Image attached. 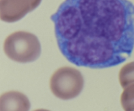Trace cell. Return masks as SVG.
I'll list each match as a JSON object with an SVG mask.
<instances>
[{
	"mask_svg": "<svg viewBox=\"0 0 134 111\" xmlns=\"http://www.w3.org/2000/svg\"><path fill=\"white\" fill-rule=\"evenodd\" d=\"M84 87L82 74L72 67H62L56 70L50 79L51 92L58 98L71 100L77 97Z\"/></svg>",
	"mask_w": 134,
	"mask_h": 111,
	"instance_id": "3957f363",
	"label": "cell"
},
{
	"mask_svg": "<svg viewBox=\"0 0 134 111\" xmlns=\"http://www.w3.org/2000/svg\"><path fill=\"white\" fill-rule=\"evenodd\" d=\"M119 82L123 88L134 84V61L126 64L119 71Z\"/></svg>",
	"mask_w": 134,
	"mask_h": 111,
	"instance_id": "8992f818",
	"label": "cell"
},
{
	"mask_svg": "<svg viewBox=\"0 0 134 111\" xmlns=\"http://www.w3.org/2000/svg\"><path fill=\"white\" fill-rule=\"evenodd\" d=\"M41 0H0V19L17 22L40 5Z\"/></svg>",
	"mask_w": 134,
	"mask_h": 111,
	"instance_id": "277c9868",
	"label": "cell"
},
{
	"mask_svg": "<svg viewBox=\"0 0 134 111\" xmlns=\"http://www.w3.org/2000/svg\"><path fill=\"white\" fill-rule=\"evenodd\" d=\"M30 102L26 95L9 91L0 96V111H29Z\"/></svg>",
	"mask_w": 134,
	"mask_h": 111,
	"instance_id": "5b68a950",
	"label": "cell"
},
{
	"mask_svg": "<svg viewBox=\"0 0 134 111\" xmlns=\"http://www.w3.org/2000/svg\"><path fill=\"white\" fill-rule=\"evenodd\" d=\"M3 50L12 61L20 63L37 59L41 52V44L35 35L26 31L10 34L4 42Z\"/></svg>",
	"mask_w": 134,
	"mask_h": 111,
	"instance_id": "7a4b0ae2",
	"label": "cell"
},
{
	"mask_svg": "<svg viewBox=\"0 0 134 111\" xmlns=\"http://www.w3.org/2000/svg\"><path fill=\"white\" fill-rule=\"evenodd\" d=\"M63 55L78 66L105 68L134 49V5L128 0H65L51 16Z\"/></svg>",
	"mask_w": 134,
	"mask_h": 111,
	"instance_id": "6da1fadb",
	"label": "cell"
},
{
	"mask_svg": "<svg viewBox=\"0 0 134 111\" xmlns=\"http://www.w3.org/2000/svg\"><path fill=\"white\" fill-rule=\"evenodd\" d=\"M34 111H50V110H47V109H37V110H35Z\"/></svg>",
	"mask_w": 134,
	"mask_h": 111,
	"instance_id": "ba28073f",
	"label": "cell"
},
{
	"mask_svg": "<svg viewBox=\"0 0 134 111\" xmlns=\"http://www.w3.org/2000/svg\"><path fill=\"white\" fill-rule=\"evenodd\" d=\"M120 103L124 111H134V84L124 88L120 97Z\"/></svg>",
	"mask_w": 134,
	"mask_h": 111,
	"instance_id": "52a82bcc",
	"label": "cell"
}]
</instances>
